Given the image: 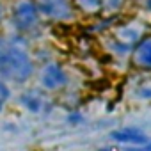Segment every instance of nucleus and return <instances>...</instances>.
I'll use <instances>...</instances> for the list:
<instances>
[{
    "label": "nucleus",
    "instance_id": "7ed1b4c3",
    "mask_svg": "<svg viewBox=\"0 0 151 151\" xmlns=\"http://www.w3.org/2000/svg\"><path fill=\"white\" fill-rule=\"evenodd\" d=\"M41 84L45 89L55 91L68 84V77L59 64H48V66H45V69L41 73Z\"/></svg>",
    "mask_w": 151,
    "mask_h": 151
},
{
    "label": "nucleus",
    "instance_id": "6e6552de",
    "mask_svg": "<svg viewBox=\"0 0 151 151\" xmlns=\"http://www.w3.org/2000/svg\"><path fill=\"white\" fill-rule=\"evenodd\" d=\"M77 2H78V6H80L84 11H89V13L98 11V9H100V6H101L100 0H77Z\"/></svg>",
    "mask_w": 151,
    "mask_h": 151
},
{
    "label": "nucleus",
    "instance_id": "9d476101",
    "mask_svg": "<svg viewBox=\"0 0 151 151\" xmlns=\"http://www.w3.org/2000/svg\"><path fill=\"white\" fill-rule=\"evenodd\" d=\"M2 16H4V6L0 4V20H2Z\"/></svg>",
    "mask_w": 151,
    "mask_h": 151
},
{
    "label": "nucleus",
    "instance_id": "f257e3e1",
    "mask_svg": "<svg viewBox=\"0 0 151 151\" xmlns=\"http://www.w3.org/2000/svg\"><path fill=\"white\" fill-rule=\"evenodd\" d=\"M34 71L29 53L14 45L0 43V77L13 82H25Z\"/></svg>",
    "mask_w": 151,
    "mask_h": 151
},
{
    "label": "nucleus",
    "instance_id": "f03ea898",
    "mask_svg": "<svg viewBox=\"0 0 151 151\" xmlns=\"http://www.w3.org/2000/svg\"><path fill=\"white\" fill-rule=\"evenodd\" d=\"M36 9L53 20H69L73 16V9L68 0H37Z\"/></svg>",
    "mask_w": 151,
    "mask_h": 151
},
{
    "label": "nucleus",
    "instance_id": "423d86ee",
    "mask_svg": "<svg viewBox=\"0 0 151 151\" xmlns=\"http://www.w3.org/2000/svg\"><path fill=\"white\" fill-rule=\"evenodd\" d=\"M133 59H135L137 66L151 69V36L139 41V45L133 50Z\"/></svg>",
    "mask_w": 151,
    "mask_h": 151
},
{
    "label": "nucleus",
    "instance_id": "20e7f679",
    "mask_svg": "<svg viewBox=\"0 0 151 151\" xmlns=\"http://www.w3.org/2000/svg\"><path fill=\"white\" fill-rule=\"evenodd\" d=\"M13 14H14L16 25L22 29H29L37 22V9H36V4L30 2V0H20L14 6Z\"/></svg>",
    "mask_w": 151,
    "mask_h": 151
},
{
    "label": "nucleus",
    "instance_id": "39448f33",
    "mask_svg": "<svg viewBox=\"0 0 151 151\" xmlns=\"http://www.w3.org/2000/svg\"><path fill=\"white\" fill-rule=\"evenodd\" d=\"M112 140L116 142H121V144H146L147 139H146V133L144 132H139L135 128H124V130H116L110 133Z\"/></svg>",
    "mask_w": 151,
    "mask_h": 151
},
{
    "label": "nucleus",
    "instance_id": "9b49d317",
    "mask_svg": "<svg viewBox=\"0 0 151 151\" xmlns=\"http://www.w3.org/2000/svg\"><path fill=\"white\" fill-rule=\"evenodd\" d=\"M146 151H151V144H149V146H147V147H146Z\"/></svg>",
    "mask_w": 151,
    "mask_h": 151
},
{
    "label": "nucleus",
    "instance_id": "1a4fd4ad",
    "mask_svg": "<svg viewBox=\"0 0 151 151\" xmlns=\"http://www.w3.org/2000/svg\"><path fill=\"white\" fill-rule=\"evenodd\" d=\"M7 100H9V89H7V86L2 80H0V112H2V109H4Z\"/></svg>",
    "mask_w": 151,
    "mask_h": 151
},
{
    "label": "nucleus",
    "instance_id": "f8f14e48",
    "mask_svg": "<svg viewBox=\"0 0 151 151\" xmlns=\"http://www.w3.org/2000/svg\"><path fill=\"white\" fill-rule=\"evenodd\" d=\"M103 151H110V149H103Z\"/></svg>",
    "mask_w": 151,
    "mask_h": 151
},
{
    "label": "nucleus",
    "instance_id": "0eeeda50",
    "mask_svg": "<svg viewBox=\"0 0 151 151\" xmlns=\"http://www.w3.org/2000/svg\"><path fill=\"white\" fill-rule=\"evenodd\" d=\"M20 101L29 109V110H32V112H36V110H39V107H41V103H39V100L36 98V96H30V94H25L23 98H20Z\"/></svg>",
    "mask_w": 151,
    "mask_h": 151
}]
</instances>
